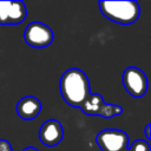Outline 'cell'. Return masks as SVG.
Returning <instances> with one entry per match:
<instances>
[{"mask_svg": "<svg viewBox=\"0 0 151 151\" xmlns=\"http://www.w3.org/2000/svg\"><path fill=\"white\" fill-rule=\"evenodd\" d=\"M60 93L63 99L70 106L81 109L90 96V81L85 72L79 68L65 71L60 78Z\"/></svg>", "mask_w": 151, "mask_h": 151, "instance_id": "cell-1", "label": "cell"}, {"mask_svg": "<svg viewBox=\"0 0 151 151\" xmlns=\"http://www.w3.org/2000/svg\"><path fill=\"white\" fill-rule=\"evenodd\" d=\"M100 13L110 21L120 25H131L137 21L140 14L139 4L134 0L123 1H99Z\"/></svg>", "mask_w": 151, "mask_h": 151, "instance_id": "cell-2", "label": "cell"}, {"mask_svg": "<svg viewBox=\"0 0 151 151\" xmlns=\"http://www.w3.org/2000/svg\"><path fill=\"white\" fill-rule=\"evenodd\" d=\"M53 31L44 22L33 21L28 24L24 32V40L33 48H45L53 41Z\"/></svg>", "mask_w": 151, "mask_h": 151, "instance_id": "cell-3", "label": "cell"}, {"mask_svg": "<svg viewBox=\"0 0 151 151\" xmlns=\"http://www.w3.org/2000/svg\"><path fill=\"white\" fill-rule=\"evenodd\" d=\"M96 143L101 151H125L129 146V136L122 130L106 129L96 136Z\"/></svg>", "mask_w": 151, "mask_h": 151, "instance_id": "cell-4", "label": "cell"}, {"mask_svg": "<svg viewBox=\"0 0 151 151\" xmlns=\"http://www.w3.org/2000/svg\"><path fill=\"white\" fill-rule=\"evenodd\" d=\"M122 81L126 92L134 98L143 97L147 91L146 74L138 67L130 66L122 74Z\"/></svg>", "mask_w": 151, "mask_h": 151, "instance_id": "cell-5", "label": "cell"}, {"mask_svg": "<svg viewBox=\"0 0 151 151\" xmlns=\"http://www.w3.org/2000/svg\"><path fill=\"white\" fill-rule=\"evenodd\" d=\"M27 15L22 1H0V25H18L25 21Z\"/></svg>", "mask_w": 151, "mask_h": 151, "instance_id": "cell-6", "label": "cell"}, {"mask_svg": "<svg viewBox=\"0 0 151 151\" xmlns=\"http://www.w3.org/2000/svg\"><path fill=\"white\" fill-rule=\"evenodd\" d=\"M64 137V129L59 120L48 119L42 123L39 130V139L45 146L58 145Z\"/></svg>", "mask_w": 151, "mask_h": 151, "instance_id": "cell-7", "label": "cell"}, {"mask_svg": "<svg viewBox=\"0 0 151 151\" xmlns=\"http://www.w3.org/2000/svg\"><path fill=\"white\" fill-rule=\"evenodd\" d=\"M41 111V101L33 97V96H26L21 98L15 106V112L17 114L24 119V120H32Z\"/></svg>", "mask_w": 151, "mask_h": 151, "instance_id": "cell-8", "label": "cell"}, {"mask_svg": "<svg viewBox=\"0 0 151 151\" xmlns=\"http://www.w3.org/2000/svg\"><path fill=\"white\" fill-rule=\"evenodd\" d=\"M104 103L105 101L99 93H90L80 110L87 116H98Z\"/></svg>", "mask_w": 151, "mask_h": 151, "instance_id": "cell-9", "label": "cell"}, {"mask_svg": "<svg viewBox=\"0 0 151 151\" xmlns=\"http://www.w3.org/2000/svg\"><path fill=\"white\" fill-rule=\"evenodd\" d=\"M123 113V109L119 106V105H116V104H107V103H104L98 116L100 117H104V118H112V117H116V116H119Z\"/></svg>", "mask_w": 151, "mask_h": 151, "instance_id": "cell-10", "label": "cell"}, {"mask_svg": "<svg viewBox=\"0 0 151 151\" xmlns=\"http://www.w3.org/2000/svg\"><path fill=\"white\" fill-rule=\"evenodd\" d=\"M129 151H151L150 143L144 139H137L131 145L127 146Z\"/></svg>", "mask_w": 151, "mask_h": 151, "instance_id": "cell-11", "label": "cell"}, {"mask_svg": "<svg viewBox=\"0 0 151 151\" xmlns=\"http://www.w3.org/2000/svg\"><path fill=\"white\" fill-rule=\"evenodd\" d=\"M0 151H13V147L9 142L0 138Z\"/></svg>", "mask_w": 151, "mask_h": 151, "instance_id": "cell-12", "label": "cell"}, {"mask_svg": "<svg viewBox=\"0 0 151 151\" xmlns=\"http://www.w3.org/2000/svg\"><path fill=\"white\" fill-rule=\"evenodd\" d=\"M150 130H151V125L150 124H147L146 126H145V130H144V134H145V137H146V142H150V138H151V134H150Z\"/></svg>", "mask_w": 151, "mask_h": 151, "instance_id": "cell-13", "label": "cell"}, {"mask_svg": "<svg viewBox=\"0 0 151 151\" xmlns=\"http://www.w3.org/2000/svg\"><path fill=\"white\" fill-rule=\"evenodd\" d=\"M22 151H38V149H35V147H33V146H27V147H25Z\"/></svg>", "mask_w": 151, "mask_h": 151, "instance_id": "cell-14", "label": "cell"}, {"mask_svg": "<svg viewBox=\"0 0 151 151\" xmlns=\"http://www.w3.org/2000/svg\"><path fill=\"white\" fill-rule=\"evenodd\" d=\"M125 151H129V150H125Z\"/></svg>", "mask_w": 151, "mask_h": 151, "instance_id": "cell-15", "label": "cell"}]
</instances>
